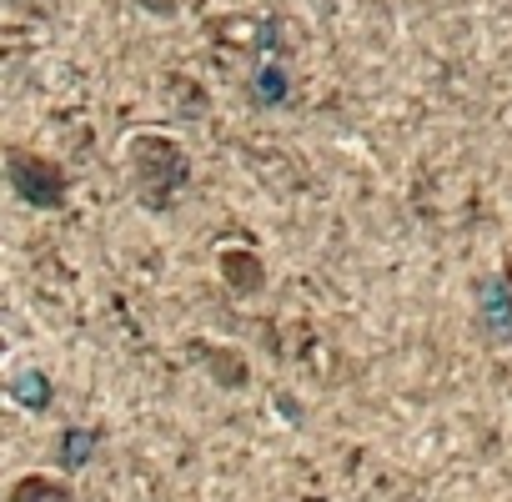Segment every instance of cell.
<instances>
[{
	"instance_id": "8992f818",
	"label": "cell",
	"mask_w": 512,
	"mask_h": 502,
	"mask_svg": "<svg viewBox=\"0 0 512 502\" xmlns=\"http://www.w3.org/2000/svg\"><path fill=\"white\" fill-rule=\"evenodd\" d=\"M6 502H76V487L66 477H51V472H26L11 482Z\"/></svg>"
},
{
	"instance_id": "30bf717a",
	"label": "cell",
	"mask_w": 512,
	"mask_h": 502,
	"mask_svg": "<svg viewBox=\"0 0 512 502\" xmlns=\"http://www.w3.org/2000/svg\"><path fill=\"white\" fill-rule=\"evenodd\" d=\"M136 6H141L146 16H161V21H171V16L181 11V0H136Z\"/></svg>"
},
{
	"instance_id": "52a82bcc",
	"label": "cell",
	"mask_w": 512,
	"mask_h": 502,
	"mask_svg": "<svg viewBox=\"0 0 512 502\" xmlns=\"http://www.w3.org/2000/svg\"><path fill=\"white\" fill-rule=\"evenodd\" d=\"M96 447H101V427H66L61 442H56V462L66 472H81L96 457Z\"/></svg>"
},
{
	"instance_id": "3957f363",
	"label": "cell",
	"mask_w": 512,
	"mask_h": 502,
	"mask_svg": "<svg viewBox=\"0 0 512 502\" xmlns=\"http://www.w3.org/2000/svg\"><path fill=\"white\" fill-rule=\"evenodd\" d=\"M477 327L487 342L512 347V277L507 272L477 277Z\"/></svg>"
},
{
	"instance_id": "7a4b0ae2",
	"label": "cell",
	"mask_w": 512,
	"mask_h": 502,
	"mask_svg": "<svg viewBox=\"0 0 512 502\" xmlns=\"http://www.w3.org/2000/svg\"><path fill=\"white\" fill-rule=\"evenodd\" d=\"M6 181L36 211H66V201H71V171L56 156H41V151H26V146L6 151Z\"/></svg>"
},
{
	"instance_id": "9c48e42d",
	"label": "cell",
	"mask_w": 512,
	"mask_h": 502,
	"mask_svg": "<svg viewBox=\"0 0 512 502\" xmlns=\"http://www.w3.org/2000/svg\"><path fill=\"white\" fill-rule=\"evenodd\" d=\"M201 362L216 377V387H241L246 382V362L236 352H226V347H201Z\"/></svg>"
},
{
	"instance_id": "277c9868",
	"label": "cell",
	"mask_w": 512,
	"mask_h": 502,
	"mask_svg": "<svg viewBox=\"0 0 512 502\" xmlns=\"http://www.w3.org/2000/svg\"><path fill=\"white\" fill-rule=\"evenodd\" d=\"M216 272H221V282L236 297H262L267 292V262L256 257L251 246H226L221 257H216Z\"/></svg>"
},
{
	"instance_id": "5b68a950",
	"label": "cell",
	"mask_w": 512,
	"mask_h": 502,
	"mask_svg": "<svg viewBox=\"0 0 512 502\" xmlns=\"http://www.w3.org/2000/svg\"><path fill=\"white\" fill-rule=\"evenodd\" d=\"M246 91H251V101H256V106H267V111L287 106V101H292V71H287V61H277V56L256 61V66H251Z\"/></svg>"
},
{
	"instance_id": "ba28073f",
	"label": "cell",
	"mask_w": 512,
	"mask_h": 502,
	"mask_svg": "<svg viewBox=\"0 0 512 502\" xmlns=\"http://www.w3.org/2000/svg\"><path fill=\"white\" fill-rule=\"evenodd\" d=\"M11 397H16L26 412H46V407H51V377H46L41 367H26V372L11 377Z\"/></svg>"
},
{
	"instance_id": "6da1fadb",
	"label": "cell",
	"mask_w": 512,
	"mask_h": 502,
	"mask_svg": "<svg viewBox=\"0 0 512 502\" xmlns=\"http://www.w3.org/2000/svg\"><path fill=\"white\" fill-rule=\"evenodd\" d=\"M126 161H131V181H136V201L146 211H171L176 196L191 186V156L176 136L136 131L126 146Z\"/></svg>"
}]
</instances>
